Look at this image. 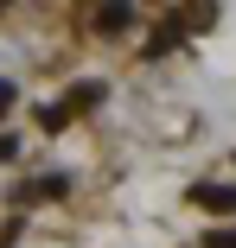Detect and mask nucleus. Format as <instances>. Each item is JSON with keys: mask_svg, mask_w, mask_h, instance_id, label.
Returning <instances> with one entry per match:
<instances>
[{"mask_svg": "<svg viewBox=\"0 0 236 248\" xmlns=\"http://www.w3.org/2000/svg\"><path fill=\"white\" fill-rule=\"evenodd\" d=\"M192 204H204V210H236V185H192Z\"/></svg>", "mask_w": 236, "mask_h": 248, "instance_id": "1", "label": "nucleus"}, {"mask_svg": "<svg viewBox=\"0 0 236 248\" xmlns=\"http://www.w3.org/2000/svg\"><path fill=\"white\" fill-rule=\"evenodd\" d=\"M128 26H134V7H121V0L96 7V32H128Z\"/></svg>", "mask_w": 236, "mask_h": 248, "instance_id": "2", "label": "nucleus"}, {"mask_svg": "<svg viewBox=\"0 0 236 248\" xmlns=\"http://www.w3.org/2000/svg\"><path fill=\"white\" fill-rule=\"evenodd\" d=\"M89 102H102V83H83V89L70 95V108H89ZM70 108H64V115H70Z\"/></svg>", "mask_w": 236, "mask_h": 248, "instance_id": "3", "label": "nucleus"}, {"mask_svg": "<svg viewBox=\"0 0 236 248\" xmlns=\"http://www.w3.org/2000/svg\"><path fill=\"white\" fill-rule=\"evenodd\" d=\"M13 102H19V89H13V83H7V77H0V115H7V108H13Z\"/></svg>", "mask_w": 236, "mask_h": 248, "instance_id": "4", "label": "nucleus"}, {"mask_svg": "<svg viewBox=\"0 0 236 248\" xmlns=\"http://www.w3.org/2000/svg\"><path fill=\"white\" fill-rule=\"evenodd\" d=\"M204 248H236V229H217V235H211Z\"/></svg>", "mask_w": 236, "mask_h": 248, "instance_id": "5", "label": "nucleus"}]
</instances>
